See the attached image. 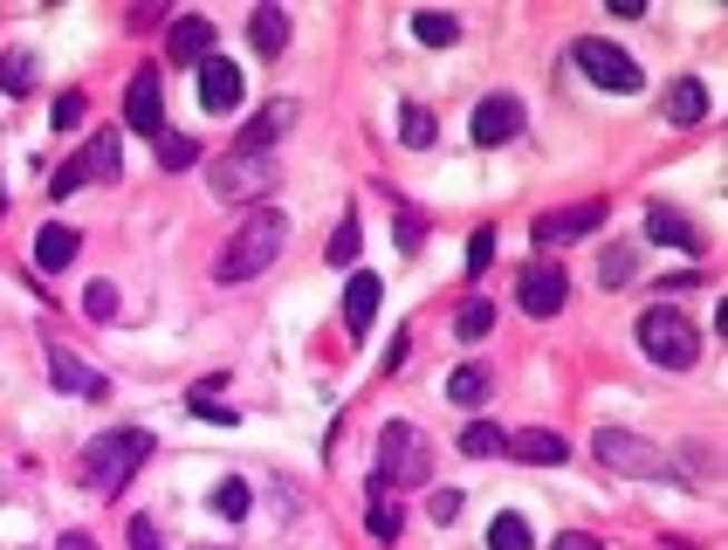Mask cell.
Returning a JSON list of instances; mask_svg holds the SVG:
<instances>
[{
    "instance_id": "obj_1",
    "label": "cell",
    "mask_w": 728,
    "mask_h": 550,
    "mask_svg": "<svg viewBox=\"0 0 728 550\" xmlns=\"http://www.w3.org/2000/svg\"><path fill=\"white\" fill-rule=\"evenodd\" d=\"M282 242H289V220H282V207H255L248 220L227 234V248H220L214 275H220V283H255V275L275 268Z\"/></svg>"
},
{
    "instance_id": "obj_2",
    "label": "cell",
    "mask_w": 728,
    "mask_h": 550,
    "mask_svg": "<svg viewBox=\"0 0 728 550\" xmlns=\"http://www.w3.org/2000/svg\"><path fill=\"white\" fill-rule=\"evenodd\" d=\"M433 475V448L420 441L413 420H392L385 441H378V475H372V495H392V489H420Z\"/></svg>"
},
{
    "instance_id": "obj_3",
    "label": "cell",
    "mask_w": 728,
    "mask_h": 550,
    "mask_svg": "<svg viewBox=\"0 0 728 550\" xmlns=\"http://www.w3.org/2000/svg\"><path fill=\"white\" fill-rule=\"evenodd\" d=\"M145 461H151V434H145V426H117V434H97V441H90L83 475H90L104 495H117Z\"/></svg>"
},
{
    "instance_id": "obj_4",
    "label": "cell",
    "mask_w": 728,
    "mask_h": 550,
    "mask_svg": "<svg viewBox=\"0 0 728 550\" xmlns=\"http://www.w3.org/2000/svg\"><path fill=\"white\" fill-rule=\"evenodd\" d=\"M639 351H646L653 365H667V372H687V365L701 359V331L687 324L673 303H653V310L639 317Z\"/></svg>"
},
{
    "instance_id": "obj_5",
    "label": "cell",
    "mask_w": 728,
    "mask_h": 550,
    "mask_svg": "<svg viewBox=\"0 0 728 550\" xmlns=\"http://www.w3.org/2000/svg\"><path fill=\"white\" fill-rule=\"evenodd\" d=\"M591 454H598V468H612V475H639V482H667V475H673L667 454H660L653 441L626 434V426H598V434H591Z\"/></svg>"
},
{
    "instance_id": "obj_6",
    "label": "cell",
    "mask_w": 728,
    "mask_h": 550,
    "mask_svg": "<svg viewBox=\"0 0 728 550\" xmlns=\"http://www.w3.org/2000/svg\"><path fill=\"white\" fill-rule=\"evenodd\" d=\"M571 62L591 76L598 90H612V97H639V90H646V69H639L619 42H604V35H584V42H571Z\"/></svg>"
},
{
    "instance_id": "obj_7",
    "label": "cell",
    "mask_w": 728,
    "mask_h": 550,
    "mask_svg": "<svg viewBox=\"0 0 728 550\" xmlns=\"http://www.w3.org/2000/svg\"><path fill=\"white\" fill-rule=\"evenodd\" d=\"M275 179H282L275 151H227L220 166H207L214 200H262V193H275Z\"/></svg>"
},
{
    "instance_id": "obj_8",
    "label": "cell",
    "mask_w": 728,
    "mask_h": 550,
    "mask_svg": "<svg viewBox=\"0 0 728 550\" xmlns=\"http://www.w3.org/2000/svg\"><path fill=\"white\" fill-rule=\"evenodd\" d=\"M117 173H125V145H117V131H97V138L49 179V200H69L76 186H117Z\"/></svg>"
},
{
    "instance_id": "obj_9",
    "label": "cell",
    "mask_w": 728,
    "mask_h": 550,
    "mask_svg": "<svg viewBox=\"0 0 728 550\" xmlns=\"http://www.w3.org/2000/svg\"><path fill=\"white\" fill-rule=\"evenodd\" d=\"M604 227V200H578V207H557L543 214L530 234H537V248H563V242H584V234Z\"/></svg>"
},
{
    "instance_id": "obj_10",
    "label": "cell",
    "mask_w": 728,
    "mask_h": 550,
    "mask_svg": "<svg viewBox=\"0 0 728 550\" xmlns=\"http://www.w3.org/2000/svg\"><path fill=\"white\" fill-rule=\"evenodd\" d=\"M214 56V21L207 14H179L166 28V69H199Z\"/></svg>"
},
{
    "instance_id": "obj_11",
    "label": "cell",
    "mask_w": 728,
    "mask_h": 550,
    "mask_svg": "<svg viewBox=\"0 0 728 550\" xmlns=\"http://www.w3.org/2000/svg\"><path fill=\"white\" fill-rule=\"evenodd\" d=\"M474 145H509L515 131H522V97H509V90H495V97H481L474 104Z\"/></svg>"
},
{
    "instance_id": "obj_12",
    "label": "cell",
    "mask_w": 728,
    "mask_h": 550,
    "mask_svg": "<svg viewBox=\"0 0 728 550\" xmlns=\"http://www.w3.org/2000/svg\"><path fill=\"white\" fill-rule=\"evenodd\" d=\"M125 125L145 131V138L166 131V110H158V62H145V69L131 76V90H125Z\"/></svg>"
},
{
    "instance_id": "obj_13",
    "label": "cell",
    "mask_w": 728,
    "mask_h": 550,
    "mask_svg": "<svg viewBox=\"0 0 728 550\" xmlns=\"http://www.w3.org/2000/svg\"><path fill=\"white\" fill-rule=\"evenodd\" d=\"M522 310H530V317H557L563 310V296H571V283H563V268L557 262H537V268H522Z\"/></svg>"
},
{
    "instance_id": "obj_14",
    "label": "cell",
    "mask_w": 728,
    "mask_h": 550,
    "mask_svg": "<svg viewBox=\"0 0 728 550\" xmlns=\"http://www.w3.org/2000/svg\"><path fill=\"white\" fill-rule=\"evenodd\" d=\"M49 379H56L62 392H76V400H104V392H110V379L90 372V365L76 359V351H62V344H49Z\"/></svg>"
},
{
    "instance_id": "obj_15",
    "label": "cell",
    "mask_w": 728,
    "mask_h": 550,
    "mask_svg": "<svg viewBox=\"0 0 728 550\" xmlns=\"http://www.w3.org/2000/svg\"><path fill=\"white\" fill-rule=\"evenodd\" d=\"M240 90H248V84H240V69H234L227 56H207V62H199V104H207V110H234Z\"/></svg>"
},
{
    "instance_id": "obj_16",
    "label": "cell",
    "mask_w": 728,
    "mask_h": 550,
    "mask_svg": "<svg viewBox=\"0 0 728 550\" xmlns=\"http://www.w3.org/2000/svg\"><path fill=\"white\" fill-rule=\"evenodd\" d=\"M289 125H296V104L282 97V104H268L262 117H248V125L234 131V151H268V145H275L282 131H289Z\"/></svg>"
},
{
    "instance_id": "obj_17",
    "label": "cell",
    "mask_w": 728,
    "mask_h": 550,
    "mask_svg": "<svg viewBox=\"0 0 728 550\" xmlns=\"http://www.w3.org/2000/svg\"><path fill=\"white\" fill-rule=\"evenodd\" d=\"M646 234H653V242H667V248H680V255H695V248H701V227H687V214L667 207V200L646 207Z\"/></svg>"
},
{
    "instance_id": "obj_18",
    "label": "cell",
    "mask_w": 728,
    "mask_h": 550,
    "mask_svg": "<svg viewBox=\"0 0 728 550\" xmlns=\"http://www.w3.org/2000/svg\"><path fill=\"white\" fill-rule=\"evenodd\" d=\"M509 454L530 461V468H557L571 448H563V434H550V426H530V434H509Z\"/></svg>"
},
{
    "instance_id": "obj_19",
    "label": "cell",
    "mask_w": 728,
    "mask_h": 550,
    "mask_svg": "<svg viewBox=\"0 0 728 550\" xmlns=\"http://www.w3.org/2000/svg\"><path fill=\"white\" fill-rule=\"evenodd\" d=\"M76 248H83V242H76V227H42V234H35V268H42V275H62V268L76 262Z\"/></svg>"
},
{
    "instance_id": "obj_20",
    "label": "cell",
    "mask_w": 728,
    "mask_h": 550,
    "mask_svg": "<svg viewBox=\"0 0 728 550\" xmlns=\"http://www.w3.org/2000/svg\"><path fill=\"white\" fill-rule=\"evenodd\" d=\"M248 42L262 56H282V49H289V14H282V8H255L248 14Z\"/></svg>"
},
{
    "instance_id": "obj_21",
    "label": "cell",
    "mask_w": 728,
    "mask_h": 550,
    "mask_svg": "<svg viewBox=\"0 0 728 550\" xmlns=\"http://www.w3.org/2000/svg\"><path fill=\"white\" fill-rule=\"evenodd\" d=\"M378 317V275H351V289H344V324L364 331Z\"/></svg>"
},
{
    "instance_id": "obj_22",
    "label": "cell",
    "mask_w": 728,
    "mask_h": 550,
    "mask_svg": "<svg viewBox=\"0 0 728 550\" xmlns=\"http://www.w3.org/2000/svg\"><path fill=\"white\" fill-rule=\"evenodd\" d=\"M667 117H673V125H701V117H708V90L695 84V76H680V84L667 90Z\"/></svg>"
},
{
    "instance_id": "obj_23",
    "label": "cell",
    "mask_w": 728,
    "mask_h": 550,
    "mask_svg": "<svg viewBox=\"0 0 728 550\" xmlns=\"http://www.w3.org/2000/svg\"><path fill=\"white\" fill-rule=\"evenodd\" d=\"M454 337H461V344L495 337V303H489V296H468V303H461V317H454Z\"/></svg>"
},
{
    "instance_id": "obj_24",
    "label": "cell",
    "mask_w": 728,
    "mask_h": 550,
    "mask_svg": "<svg viewBox=\"0 0 728 550\" xmlns=\"http://www.w3.org/2000/svg\"><path fill=\"white\" fill-rule=\"evenodd\" d=\"M151 151H158V166H166V173H186V166H199V145H193L186 131H158V138H151Z\"/></svg>"
},
{
    "instance_id": "obj_25",
    "label": "cell",
    "mask_w": 728,
    "mask_h": 550,
    "mask_svg": "<svg viewBox=\"0 0 728 550\" xmlns=\"http://www.w3.org/2000/svg\"><path fill=\"white\" fill-rule=\"evenodd\" d=\"M489 392H495V379L481 372V365H461V372L447 379V400H454V406H481Z\"/></svg>"
},
{
    "instance_id": "obj_26",
    "label": "cell",
    "mask_w": 728,
    "mask_h": 550,
    "mask_svg": "<svg viewBox=\"0 0 728 550\" xmlns=\"http://www.w3.org/2000/svg\"><path fill=\"white\" fill-rule=\"evenodd\" d=\"M364 530H372L378 543H392L399 530H406V509H399L392 495H372V509H364Z\"/></svg>"
},
{
    "instance_id": "obj_27",
    "label": "cell",
    "mask_w": 728,
    "mask_h": 550,
    "mask_svg": "<svg viewBox=\"0 0 728 550\" xmlns=\"http://www.w3.org/2000/svg\"><path fill=\"white\" fill-rule=\"evenodd\" d=\"M489 550H537V537H530V523H522L515 509H502V517L489 523Z\"/></svg>"
},
{
    "instance_id": "obj_28",
    "label": "cell",
    "mask_w": 728,
    "mask_h": 550,
    "mask_svg": "<svg viewBox=\"0 0 728 550\" xmlns=\"http://www.w3.org/2000/svg\"><path fill=\"white\" fill-rule=\"evenodd\" d=\"M0 90H8V97H28V90H35V56H28V49H8V56H0Z\"/></svg>"
},
{
    "instance_id": "obj_29",
    "label": "cell",
    "mask_w": 728,
    "mask_h": 550,
    "mask_svg": "<svg viewBox=\"0 0 728 550\" xmlns=\"http://www.w3.org/2000/svg\"><path fill=\"white\" fill-rule=\"evenodd\" d=\"M413 35H420L426 49H454L461 42V21L454 14H413Z\"/></svg>"
},
{
    "instance_id": "obj_30",
    "label": "cell",
    "mask_w": 728,
    "mask_h": 550,
    "mask_svg": "<svg viewBox=\"0 0 728 550\" xmlns=\"http://www.w3.org/2000/svg\"><path fill=\"white\" fill-rule=\"evenodd\" d=\"M461 454H474V461H489V454H509V434H502V426H489V420H474L468 434H461Z\"/></svg>"
},
{
    "instance_id": "obj_31",
    "label": "cell",
    "mask_w": 728,
    "mask_h": 550,
    "mask_svg": "<svg viewBox=\"0 0 728 550\" xmlns=\"http://www.w3.org/2000/svg\"><path fill=\"white\" fill-rule=\"evenodd\" d=\"M598 283H604V289H626V283H632V248H626V242H612V248H604V262H598Z\"/></svg>"
},
{
    "instance_id": "obj_32",
    "label": "cell",
    "mask_w": 728,
    "mask_h": 550,
    "mask_svg": "<svg viewBox=\"0 0 728 550\" xmlns=\"http://www.w3.org/2000/svg\"><path fill=\"white\" fill-rule=\"evenodd\" d=\"M357 248H364V227H357V220H337V234H331V262H337V268H351V262H357Z\"/></svg>"
},
{
    "instance_id": "obj_33",
    "label": "cell",
    "mask_w": 728,
    "mask_h": 550,
    "mask_svg": "<svg viewBox=\"0 0 728 550\" xmlns=\"http://www.w3.org/2000/svg\"><path fill=\"white\" fill-rule=\"evenodd\" d=\"M214 509H220V517H234V523H240V517H248V482H240V475H227V482L214 489Z\"/></svg>"
},
{
    "instance_id": "obj_34",
    "label": "cell",
    "mask_w": 728,
    "mask_h": 550,
    "mask_svg": "<svg viewBox=\"0 0 728 550\" xmlns=\"http://www.w3.org/2000/svg\"><path fill=\"white\" fill-rule=\"evenodd\" d=\"M399 138H406L413 151H420V145H433V110H420V104H406V117H399Z\"/></svg>"
},
{
    "instance_id": "obj_35",
    "label": "cell",
    "mask_w": 728,
    "mask_h": 550,
    "mask_svg": "<svg viewBox=\"0 0 728 550\" xmlns=\"http://www.w3.org/2000/svg\"><path fill=\"white\" fill-rule=\"evenodd\" d=\"M83 110H90V97H83V90H62L49 117H56V131H76V125H83Z\"/></svg>"
},
{
    "instance_id": "obj_36",
    "label": "cell",
    "mask_w": 728,
    "mask_h": 550,
    "mask_svg": "<svg viewBox=\"0 0 728 550\" xmlns=\"http://www.w3.org/2000/svg\"><path fill=\"white\" fill-rule=\"evenodd\" d=\"M83 317H90V324H110V317H117V289H110V283H90Z\"/></svg>"
},
{
    "instance_id": "obj_37",
    "label": "cell",
    "mask_w": 728,
    "mask_h": 550,
    "mask_svg": "<svg viewBox=\"0 0 728 550\" xmlns=\"http://www.w3.org/2000/svg\"><path fill=\"white\" fill-rule=\"evenodd\" d=\"M186 406H193L199 420H220V426H234V406H220V400H214V392H207V379H199V392H193Z\"/></svg>"
},
{
    "instance_id": "obj_38",
    "label": "cell",
    "mask_w": 728,
    "mask_h": 550,
    "mask_svg": "<svg viewBox=\"0 0 728 550\" xmlns=\"http://www.w3.org/2000/svg\"><path fill=\"white\" fill-rule=\"evenodd\" d=\"M489 262H495V227H481L474 242H468V275H481Z\"/></svg>"
},
{
    "instance_id": "obj_39",
    "label": "cell",
    "mask_w": 728,
    "mask_h": 550,
    "mask_svg": "<svg viewBox=\"0 0 728 550\" xmlns=\"http://www.w3.org/2000/svg\"><path fill=\"white\" fill-rule=\"evenodd\" d=\"M461 502H468L461 489H440V495H426V509H433V523H454V517H461Z\"/></svg>"
},
{
    "instance_id": "obj_40",
    "label": "cell",
    "mask_w": 728,
    "mask_h": 550,
    "mask_svg": "<svg viewBox=\"0 0 728 550\" xmlns=\"http://www.w3.org/2000/svg\"><path fill=\"white\" fill-rule=\"evenodd\" d=\"M131 550H158V523L151 517H131Z\"/></svg>"
},
{
    "instance_id": "obj_41",
    "label": "cell",
    "mask_w": 728,
    "mask_h": 550,
    "mask_svg": "<svg viewBox=\"0 0 728 550\" xmlns=\"http://www.w3.org/2000/svg\"><path fill=\"white\" fill-rule=\"evenodd\" d=\"M550 550H604V543H598V537H591V530H563V537H557V543H550Z\"/></svg>"
},
{
    "instance_id": "obj_42",
    "label": "cell",
    "mask_w": 728,
    "mask_h": 550,
    "mask_svg": "<svg viewBox=\"0 0 728 550\" xmlns=\"http://www.w3.org/2000/svg\"><path fill=\"white\" fill-rule=\"evenodd\" d=\"M56 550H97V543H90L83 530H62V543H56Z\"/></svg>"
}]
</instances>
